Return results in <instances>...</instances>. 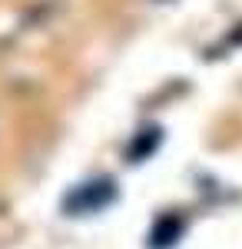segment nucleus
Listing matches in <instances>:
<instances>
[{
	"mask_svg": "<svg viewBox=\"0 0 242 249\" xmlns=\"http://www.w3.org/2000/svg\"><path fill=\"white\" fill-rule=\"evenodd\" d=\"M113 199H116V183L113 179H90V183H80L67 193L63 213L67 216H93V213L106 210Z\"/></svg>",
	"mask_w": 242,
	"mask_h": 249,
	"instance_id": "obj_1",
	"label": "nucleus"
},
{
	"mask_svg": "<svg viewBox=\"0 0 242 249\" xmlns=\"http://www.w3.org/2000/svg\"><path fill=\"white\" fill-rule=\"evenodd\" d=\"M179 236H183V219L166 213L163 219H156V226L149 232V249H169Z\"/></svg>",
	"mask_w": 242,
	"mask_h": 249,
	"instance_id": "obj_2",
	"label": "nucleus"
},
{
	"mask_svg": "<svg viewBox=\"0 0 242 249\" xmlns=\"http://www.w3.org/2000/svg\"><path fill=\"white\" fill-rule=\"evenodd\" d=\"M156 146H159V130H146V133H139V140H133V146H130V163L146 160Z\"/></svg>",
	"mask_w": 242,
	"mask_h": 249,
	"instance_id": "obj_3",
	"label": "nucleus"
}]
</instances>
